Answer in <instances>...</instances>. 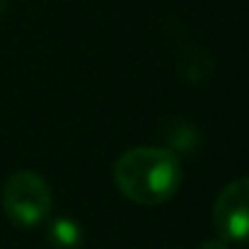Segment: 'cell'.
<instances>
[{
    "mask_svg": "<svg viewBox=\"0 0 249 249\" xmlns=\"http://www.w3.org/2000/svg\"><path fill=\"white\" fill-rule=\"evenodd\" d=\"M184 179L181 160L169 148L138 145L126 150L114 165V184L138 206H160L169 201Z\"/></svg>",
    "mask_w": 249,
    "mask_h": 249,
    "instance_id": "6da1fadb",
    "label": "cell"
},
{
    "mask_svg": "<svg viewBox=\"0 0 249 249\" xmlns=\"http://www.w3.org/2000/svg\"><path fill=\"white\" fill-rule=\"evenodd\" d=\"M51 208L53 194L41 174L19 169L7 177L2 186V211L17 228H39L51 215Z\"/></svg>",
    "mask_w": 249,
    "mask_h": 249,
    "instance_id": "7a4b0ae2",
    "label": "cell"
},
{
    "mask_svg": "<svg viewBox=\"0 0 249 249\" xmlns=\"http://www.w3.org/2000/svg\"><path fill=\"white\" fill-rule=\"evenodd\" d=\"M83 228L73 218H53L46 228V242L51 249H78L83 245Z\"/></svg>",
    "mask_w": 249,
    "mask_h": 249,
    "instance_id": "277c9868",
    "label": "cell"
},
{
    "mask_svg": "<svg viewBox=\"0 0 249 249\" xmlns=\"http://www.w3.org/2000/svg\"><path fill=\"white\" fill-rule=\"evenodd\" d=\"M196 249H228V242H225L223 237H218V240H206V242H201Z\"/></svg>",
    "mask_w": 249,
    "mask_h": 249,
    "instance_id": "8992f818",
    "label": "cell"
},
{
    "mask_svg": "<svg viewBox=\"0 0 249 249\" xmlns=\"http://www.w3.org/2000/svg\"><path fill=\"white\" fill-rule=\"evenodd\" d=\"M179 71L184 73L186 80L198 83V80L208 78V73L213 71V61H211L208 51H203V49H189V51L181 53Z\"/></svg>",
    "mask_w": 249,
    "mask_h": 249,
    "instance_id": "5b68a950",
    "label": "cell"
},
{
    "mask_svg": "<svg viewBox=\"0 0 249 249\" xmlns=\"http://www.w3.org/2000/svg\"><path fill=\"white\" fill-rule=\"evenodd\" d=\"M213 225L225 242H249V177L220 189L213 203Z\"/></svg>",
    "mask_w": 249,
    "mask_h": 249,
    "instance_id": "3957f363",
    "label": "cell"
}]
</instances>
